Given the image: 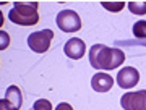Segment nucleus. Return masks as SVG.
Returning <instances> with one entry per match:
<instances>
[{"label":"nucleus","instance_id":"1","mask_svg":"<svg viewBox=\"0 0 146 110\" xmlns=\"http://www.w3.org/2000/svg\"><path fill=\"white\" fill-rule=\"evenodd\" d=\"M125 62V53L122 49L107 47L104 44H94L89 49V63L96 70H115Z\"/></svg>","mask_w":146,"mask_h":110},{"label":"nucleus","instance_id":"2","mask_svg":"<svg viewBox=\"0 0 146 110\" xmlns=\"http://www.w3.org/2000/svg\"><path fill=\"white\" fill-rule=\"evenodd\" d=\"M11 23L20 26H34L39 21L37 2H15L8 13Z\"/></svg>","mask_w":146,"mask_h":110},{"label":"nucleus","instance_id":"3","mask_svg":"<svg viewBox=\"0 0 146 110\" xmlns=\"http://www.w3.org/2000/svg\"><path fill=\"white\" fill-rule=\"evenodd\" d=\"M54 32L50 29H41V31H34L28 36V47L36 53H44L49 50L50 42H52Z\"/></svg>","mask_w":146,"mask_h":110},{"label":"nucleus","instance_id":"4","mask_svg":"<svg viewBox=\"0 0 146 110\" xmlns=\"http://www.w3.org/2000/svg\"><path fill=\"white\" fill-rule=\"evenodd\" d=\"M55 23L60 31L63 32H76L81 29V18L75 10H62L58 11Z\"/></svg>","mask_w":146,"mask_h":110},{"label":"nucleus","instance_id":"5","mask_svg":"<svg viewBox=\"0 0 146 110\" xmlns=\"http://www.w3.org/2000/svg\"><path fill=\"white\" fill-rule=\"evenodd\" d=\"M120 105L125 110H146V89L125 92L120 97Z\"/></svg>","mask_w":146,"mask_h":110},{"label":"nucleus","instance_id":"6","mask_svg":"<svg viewBox=\"0 0 146 110\" xmlns=\"http://www.w3.org/2000/svg\"><path fill=\"white\" fill-rule=\"evenodd\" d=\"M138 81H140V73L133 67H125V68L120 70L119 74H117V84L122 89H131V88H135L136 84H138Z\"/></svg>","mask_w":146,"mask_h":110},{"label":"nucleus","instance_id":"7","mask_svg":"<svg viewBox=\"0 0 146 110\" xmlns=\"http://www.w3.org/2000/svg\"><path fill=\"white\" fill-rule=\"evenodd\" d=\"M63 52L67 55L68 58H72V60H80V58L84 57V53H86V44H84L83 39H80V37H72V39H68L67 44L63 45Z\"/></svg>","mask_w":146,"mask_h":110},{"label":"nucleus","instance_id":"8","mask_svg":"<svg viewBox=\"0 0 146 110\" xmlns=\"http://www.w3.org/2000/svg\"><path fill=\"white\" fill-rule=\"evenodd\" d=\"M112 86H114V79L112 76L104 71H99V73H96L91 79V88H93L96 92H107V91L112 89Z\"/></svg>","mask_w":146,"mask_h":110},{"label":"nucleus","instance_id":"9","mask_svg":"<svg viewBox=\"0 0 146 110\" xmlns=\"http://www.w3.org/2000/svg\"><path fill=\"white\" fill-rule=\"evenodd\" d=\"M5 99L10 102V104H13L16 107V109H20L21 104H23V96H21V91L18 86H10L8 89L5 91Z\"/></svg>","mask_w":146,"mask_h":110},{"label":"nucleus","instance_id":"10","mask_svg":"<svg viewBox=\"0 0 146 110\" xmlns=\"http://www.w3.org/2000/svg\"><path fill=\"white\" fill-rule=\"evenodd\" d=\"M131 31H133V36L135 37L146 39V20H140V21H136V23H133Z\"/></svg>","mask_w":146,"mask_h":110},{"label":"nucleus","instance_id":"11","mask_svg":"<svg viewBox=\"0 0 146 110\" xmlns=\"http://www.w3.org/2000/svg\"><path fill=\"white\" fill-rule=\"evenodd\" d=\"M128 8L133 15H146V2H130Z\"/></svg>","mask_w":146,"mask_h":110},{"label":"nucleus","instance_id":"12","mask_svg":"<svg viewBox=\"0 0 146 110\" xmlns=\"http://www.w3.org/2000/svg\"><path fill=\"white\" fill-rule=\"evenodd\" d=\"M101 5L104 7L106 10L112 11V13H117V11L123 10V7H125V2H102Z\"/></svg>","mask_w":146,"mask_h":110},{"label":"nucleus","instance_id":"13","mask_svg":"<svg viewBox=\"0 0 146 110\" xmlns=\"http://www.w3.org/2000/svg\"><path fill=\"white\" fill-rule=\"evenodd\" d=\"M33 110H55L52 107V104H50V100L47 99H39L34 102V107H33Z\"/></svg>","mask_w":146,"mask_h":110},{"label":"nucleus","instance_id":"14","mask_svg":"<svg viewBox=\"0 0 146 110\" xmlns=\"http://www.w3.org/2000/svg\"><path fill=\"white\" fill-rule=\"evenodd\" d=\"M0 36H2V37H0V49L3 50V49H7V47H8V44H10V36H8L5 31L0 32Z\"/></svg>","mask_w":146,"mask_h":110},{"label":"nucleus","instance_id":"15","mask_svg":"<svg viewBox=\"0 0 146 110\" xmlns=\"http://www.w3.org/2000/svg\"><path fill=\"white\" fill-rule=\"evenodd\" d=\"M0 110H20V109H16L13 104H10L7 99H3L0 100Z\"/></svg>","mask_w":146,"mask_h":110},{"label":"nucleus","instance_id":"16","mask_svg":"<svg viewBox=\"0 0 146 110\" xmlns=\"http://www.w3.org/2000/svg\"><path fill=\"white\" fill-rule=\"evenodd\" d=\"M55 110H73V107L70 104H67V102H60V104L55 107Z\"/></svg>","mask_w":146,"mask_h":110}]
</instances>
